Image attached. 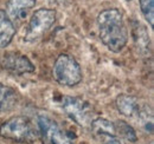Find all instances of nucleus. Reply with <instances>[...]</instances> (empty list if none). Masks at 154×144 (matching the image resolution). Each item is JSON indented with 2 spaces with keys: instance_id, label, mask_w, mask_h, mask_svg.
<instances>
[{
  "instance_id": "obj_12",
  "label": "nucleus",
  "mask_w": 154,
  "mask_h": 144,
  "mask_svg": "<svg viewBox=\"0 0 154 144\" xmlns=\"http://www.w3.org/2000/svg\"><path fill=\"white\" fill-rule=\"evenodd\" d=\"M90 128H91L93 134L97 138H102L106 136H117L114 123L106 118H102V117L94 118L90 124Z\"/></svg>"
},
{
  "instance_id": "obj_11",
  "label": "nucleus",
  "mask_w": 154,
  "mask_h": 144,
  "mask_svg": "<svg viewBox=\"0 0 154 144\" xmlns=\"http://www.w3.org/2000/svg\"><path fill=\"white\" fill-rule=\"evenodd\" d=\"M18 93L11 86L0 83V112L10 111L16 106Z\"/></svg>"
},
{
  "instance_id": "obj_15",
  "label": "nucleus",
  "mask_w": 154,
  "mask_h": 144,
  "mask_svg": "<svg viewBox=\"0 0 154 144\" xmlns=\"http://www.w3.org/2000/svg\"><path fill=\"white\" fill-rule=\"evenodd\" d=\"M142 16L151 27H154V0H139Z\"/></svg>"
},
{
  "instance_id": "obj_10",
  "label": "nucleus",
  "mask_w": 154,
  "mask_h": 144,
  "mask_svg": "<svg viewBox=\"0 0 154 144\" xmlns=\"http://www.w3.org/2000/svg\"><path fill=\"white\" fill-rule=\"evenodd\" d=\"M116 109L119 112L126 117H134L136 116L140 105L137 98L131 94H119L115 99Z\"/></svg>"
},
{
  "instance_id": "obj_1",
  "label": "nucleus",
  "mask_w": 154,
  "mask_h": 144,
  "mask_svg": "<svg viewBox=\"0 0 154 144\" xmlns=\"http://www.w3.org/2000/svg\"><path fill=\"white\" fill-rule=\"evenodd\" d=\"M98 36L112 52L120 53L128 43V30L123 14L117 8H108L97 16Z\"/></svg>"
},
{
  "instance_id": "obj_17",
  "label": "nucleus",
  "mask_w": 154,
  "mask_h": 144,
  "mask_svg": "<svg viewBox=\"0 0 154 144\" xmlns=\"http://www.w3.org/2000/svg\"><path fill=\"white\" fill-rule=\"evenodd\" d=\"M127 1H131V0H127Z\"/></svg>"
},
{
  "instance_id": "obj_9",
  "label": "nucleus",
  "mask_w": 154,
  "mask_h": 144,
  "mask_svg": "<svg viewBox=\"0 0 154 144\" xmlns=\"http://www.w3.org/2000/svg\"><path fill=\"white\" fill-rule=\"evenodd\" d=\"M16 36V27L4 10H0V49L7 47Z\"/></svg>"
},
{
  "instance_id": "obj_5",
  "label": "nucleus",
  "mask_w": 154,
  "mask_h": 144,
  "mask_svg": "<svg viewBox=\"0 0 154 144\" xmlns=\"http://www.w3.org/2000/svg\"><path fill=\"white\" fill-rule=\"evenodd\" d=\"M37 126L39 138L43 144H74L66 132L48 113H39Z\"/></svg>"
},
{
  "instance_id": "obj_2",
  "label": "nucleus",
  "mask_w": 154,
  "mask_h": 144,
  "mask_svg": "<svg viewBox=\"0 0 154 144\" xmlns=\"http://www.w3.org/2000/svg\"><path fill=\"white\" fill-rule=\"evenodd\" d=\"M0 136L17 143H33L39 137L30 118L25 116H13L0 125Z\"/></svg>"
},
{
  "instance_id": "obj_8",
  "label": "nucleus",
  "mask_w": 154,
  "mask_h": 144,
  "mask_svg": "<svg viewBox=\"0 0 154 144\" xmlns=\"http://www.w3.org/2000/svg\"><path fill=\"white\" fill-rule=\"evenodd\" d=\"M37 0H8L6 5V13L12 21H19L26 18L31 8L35 7Z\"/></svg>"
},
{
  "instance_id": "obj_3",
  "label": "nucleus",
  "mask_w": 154,
  "mask_h": 144,
  "mask_svg": "<svg viewBox=\"0 0 154 144\" xmlns=\"http://www.w3.org/2000/svg\"><path fill=\"white\" fill-rule=\"evenodd\" d=\"M52 76L58 84L68 88L76 86L82 80V70L77 60L70 54H59L54 64Z\"/></svg>"
},
{
  "instance_id": "obj_13",
  "label": "nucleus",
  "mask_w": 154,
  "mask_h": 144,
  "mask_svg": "<svg viewBox=\"0 0 154 144\" xmlns=\"http://www.w3.org/2000/svg\"><path fill=\"white\" fill-rule=\"evenodd\" d=\"M114 126H115L117 137H120L122 141H126L129 143H135L137 141V136H136L134 128L129 125L126 121L119 119V121L114 122Z\"/></svg>"
},
{
  "instance_id": "obj_4",
  "label": "nucleus",
  "mask_w": 154,
  "mask_h": 144,
  "mask_svg": "<svg viewBox=\"0 0 154 144\" xmlns=\"http://www.w3.org/2000/svg\"><path fill=\"white\" fill-rule=\"evenodd\" d=\"M62 109L71 121L83 128L90 126L95 118L91 105L79 97L64 96L62 99Z\"/></svg>"
},
{
  "instance_id": "obj_16",
  "label": "nucleus",
  "mask_w": 154,
  "mask_h": 144,
  "mask_svg": "<svg viewBox=\"0 0 154 144\" xmlns=\"http://www.w3.org/2000/svg\"><path fill=\"white\" fill-rule=\"evenodd\" d=\"M98 140L101 141L102 144H125V142L117 136H106Z\"/></svg>"
},
{
  "instance_id": "obj_6",
  "label": "nucleus",
  "mask_w": 154,
  "mask_h": 144,
  "mask_svg": "<svg viewBox=\"0 0 154 144\" xmlns=\"http://www.w3.org/2000/svg\"><path fill=\"white\" fill-rule=\"evenodd\" d=\"M56 11L52 8H39L29 21L25 33L26 41H36L44 36L56 21Z\"/></svg>"
},
{
  "instance_id": "obj_14",
  "label": "nucleus",
  "mask_w": 154,
  "mask_h": 144,
  "mask_svg": "<svg viewBox=\"0 0 154 144\" xmlns=\"http://www.w3.org/2000/svg\"><path fill=\"white\" fill-rule=\"evenodd\" d=\"M136 118L140 123L141 128L147 134H153V112L149 106L145 105L139 109L136 113Z\"/></svg>"
},
{
  "instance_id": "obj_7",
  "label": "nucleus",
  "mask_w": 154,
  "mask_h": 144,
  "mask_svg": "<svg viewBox=\"0 0 154 144\" xmlns=\"http://www.w3.org/2000/svg\"><path fill=\"white\" fill-rule=\"evenodd\" d=\"M1 66L6 71L11 72L16 76H23L25 73L35 72L36 68L32 62L25 56L19 52H6L1 58Z\"/></svg>"
}]
</instances>
